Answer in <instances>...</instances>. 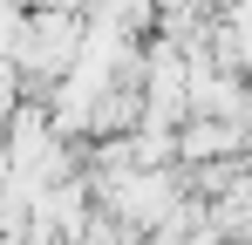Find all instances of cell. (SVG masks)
Wrapping results in <instances>:
<instances>
[{"instance_id":"6da1fadb","label":"cell","mask_w":252,"mask_h":245,"mask_svg":"<svg viewBox=\"0 0 252 245\" xmlns=\"http://www.w3.org/2000/svg\"><path fill=\"white\" fill-rule=\"evenodd\" d=\"M82 48H89V21L75 7H34L28 28H21V48H14V68H21L28 89H48L55 95V82L75 75Z\"/></svg>"}]
</instances>
